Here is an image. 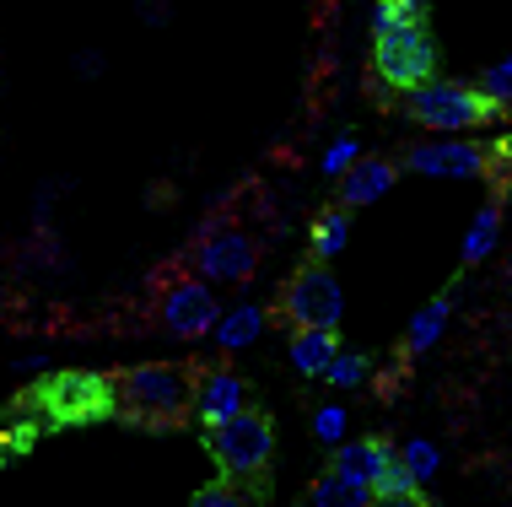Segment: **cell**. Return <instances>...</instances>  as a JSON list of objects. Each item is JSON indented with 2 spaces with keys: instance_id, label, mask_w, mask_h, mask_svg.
I'll return each instance as SVG.
<instances>
[{
  "instance_id": "6da1fadb",
  "label": "cell",
  "mask_w": 512,
  "mask_h": 507,
  "mask_svg": "<svg viewBox=\"0 0 512 507\" xmlns=\"http://www.w3.org/2000/svg\"><path fill=\"white\" fill-rule=\"evenodd\" d=\"M119 383V416L135 427H178L195 400V378L173 362H135L114 378Z\"/></svg>"
},
{
  "instance_id": "7a4b0ae2",
  "label": "cell",
  "mask_w": 512,
  "mask_h": 507,
  "mask_svg": "<svg viewBox=\"0 0 512 507\" xmlns=\"http://www.w3.org/2000/svg\"><path fill=\"white\" fill-rule=\"evenodd\" d=\"M405 114L432 135H464V130H480V125H491V119H502L486 103V92H480L475 81H459V76H432V81H421V87H410Z\"/></svg>"
},
{
  "instance_id": "3957f363",
  "label": "cell",
  "mask_w": 512,
  "mask_h": 507,
  "mask_svg": "<svg viewBox=\"0 0 512 507\" xmlns=\"http://www.w3.org/2000/svg\"><path fill=\"white\" fill-rule=\"evenodd\" d=\"M22 410H44L49 421H103L119 410V383L103 373H49L38 389H27Z\"/></svg>"
},
{
  "instance_id": "277c9868",
  "label": "cell",
  "mask_w": 512,
  "mask_h": 507,
  "mask_svg": "<svg viewBox=\"0 0 512 507\" xmlns=\"http://www.w3.org/2000/svg\"><path fill=\"white\" fill-rule=\"evenodd\" d=\"M205 448H211V459L221 464L227 481H254V475H265L270 459H275V421L265 410L248 405L243 416H232V421H221V427L205 432Z\"/></svg>"
},
{
  "instance_id": "5b68a950",
  "label": "cell",
  "mask_w": 512,
  "mask_h": 507,
  "mask_svg": "<svg viewBox=\"0 0 512 507\" xmlns=\"http://www.w3.org/2000/svg\"><path fill=\"white\" fill-rule=\"evenodd\" d=\"M372 71H378L383 87L410 92L421 81L437 76V38L426 33L421 17L389 27V33H372Z\"/></svg>"
},
{
  "instance_id": "8992f818",
  "label": "cell",
  "mask_w": 512,
  "mask_h": 507,
  "mask_svg": "<svg viewBox=\"0 0 512 507\" xmlns=\"http://www.w3.org/2000/svg\"><path fill=\"white\" fill-rule=\"evenodd\" d=\"M189 276L211 286H248L259 276V243L238 222H211L189 249Z\"/></svg>"
},
{
  "instance_id": "52a82bcc",
  "label": "cell",
  "mask_w": 512,
  "mask_h": 507,
  "mask_svg": "<svg viewBox=\"0 0 512 507\" xmlns=\"http://www.w3.org/2000/svg\"><path fill=\"white\" fill-rule=\"evenodd\" d=\"M281 319L292 330H340L345 319V286L329 265H302L281 292Z\"/></svg>"
},
{
  "instance_id": "ba28073f",
  "label": "cell",
  "mask_w": 512,
  "mask_h": 507,
  "mask_svg": "<svg viewBox=\"0 0 512 507\" xmlns=\"http://www.w3.org/2000/svg\"><path fill=\"white\" fill-rule=\"evenodd\" d=\"M221 286L200 281V276H173L157 297V319L173 340H211L216 319H221Z\"/></svg>"
},
{
  "instance_id": "9c48e42d",
  "label": "cell",
  "mask_w": 512,
  "mask_h": 507,
  "mask_svg": "<svg viewBox=\"0 0 512 507\" xmlns=\"http://www.w3.org/2000/svg\"><path fill=\"white\" fill-rule=\"evenodd\" d=\"M399 168L415 178H448V184H475V178H491V152L469 135H437V141H415L405 146Z\"/></svg>"
},
{
  "instance_id": "30bf717a",
  "label": "cell",
  "mask_w": 512,
  "mask_h": 507,
  "mask_svg": "<svg viewBox=\"0 0 512 507\" xmlns=\"http://www.w3.org/2000/svg\"><path fill=\"white\" fill-rule=\"evenodd\" d=\"M248 410V378L232 373V367H211V373L195 378V400H189V416L200 421L205 432L221 427V421L243 416Z\"/></svg>"
},
{
  "instance_id": "8fae6325",
  "label": "cell",
  "mask_w": 512,
  "mask_h": 507,
  "mask_svg": "<svg viewBox=\"0 0 512 507\" xmlns=\"http://www.w3.org/2000/svg\"><path fill=\"white\" fill-rule=\"evenodd\" d=\"M399 184V162L389 157H367L356 168H345L340 178V205H351V211H367V205H378V200H389V189Z\"/></svg>"
},
{
  "instance_id": "7c38bea8",
  "label": "cell",
  "mask_w": 512,
  "mask_h": 507,
  "mask_svg": "<svg viewBox=\"0 0 512 507\" xmlns=\"http://www.w3.org/2000/svg\"><path fill=\"white\" fill-rule=\"evenodd\" d=\"M265 330H270V313L259 303H227L221 319H216V330H211V340H216L221 356H243V351H254L259 340H265Z\"/></svg>"
},
{
  "instance_id": "4fadbf2b",
  "label": "cell",
  "mask_w": 512,
  "mask_h": 507,
  "mask_svg": "<svg viewBox=\"0 0 512 507\" xmlns=\"http://www.w3.org/2000/svg\"><path fill=\"white\" fill-rule=\"evenodd\" d=\"M329 470H340V475H351V481H378L383 470L394 464V443L389 437H345L340 448H329Z\"/></svg>"
},
{
  "instance_id": "5bb4252c",
  "label": "cell",
  "mask_w": 512,
  "mask_h": 507,
  "mask_svg": "<svg viewBox=\"0 0 512 507\" xmlns=\"http://www.w3.org/2000/svg\"><path fill=\"white\" fill-rule=\"evenodd\" d=\"M351 227H356V211H351V205H329V211H318L313 227H308V254L318 259V265L340 259L345 243H351Z\"/></svg>"
},
{
  "instance_id": "9a60e30c",
  "label": "cell",
  "mask_w": 512,
  "mask_h": 507,
  "mask_svg": "<svg viewBox=\"0 0 512 507\" xmlns=\"http://www.w3.org/2000/svg\"><path fill=\"white\" fill-rule=\"evenodd\" d=\"M335 351H340L335 330H292V340H286V362H292V373H302V378H324V367L335 362Z\"/></svg>"
},
{
  "instance_id": "2e32d148",
  "label": "cell",
  "mask_w": 512,
  "mask_h": 507,
  "mask_svg": "<svg viewBox=\"0 0 512 507\" xmlns=\"http://www.w3.org/2000/svg\"><path fill=\"white\" fill-rule=\"evenodd\" d=\"M448 319H453V292H437L426 308H415L410 324H405V356H426V351H432L437 340L448 335Z\"/></svg>"
},
{
  "instance_id": "e0dca14e",
  "label": "cell",
  "mask_w": 512,
  "mask_h": 507,
  "mask_svg": "<svg viewBox=\"0 0 512 507\" xmlns=\"http://www.w3.org/2000/svg\"><path fill=\"white\" fill-rule=\"evenodd\" d=\"M496 243H502V200H486L475 211V222L464 227V243H459V265H486L496 254Z\"/></svg>"
},
{
  "instance_id": "ac0fdd59",
  "label": "cell",
  "mask_w": 512,
  "mask_h": 507,
  "mask_svg": "<svg viewBox=\"0 0 512 507\" xmlns=\"http://www.w3.org/2000/svg\"><path fill=\"white\" fill-rule=\"evenodd\" d=\"M308 507H372V486L351 481V475H340V470H324L308 486Z\"/></svg>"
},
{
  "instance_id": "d6986e66",
  "label": "cell",
  "mask_w": 512,
  "mask_h": 507,
  "mask_svg": "<svg viewBox=\"0 0 512 507\" xmlns=\"http://www.w3.org/2000/svg\"><path fill=\"white\" fill-rule=\"evenodd\" d=\"M394 454H399V464L410 470V481H415V486L437 481V470H442V448L432 443V437H399Z\"/></svg>"
},
{
  "instance_id": "ffe728a7",
  "label": "cell",
  "mask_w": 512,
  "mask_h": 507,
  "mask_svg": "<svg viewBox=\"0 0 512 507\" xmlns=\"http://www.w3.org/2000/svg\"><path fill=\"white\" fill-rule=\"evenodd\" d=\"M367 378H372V356L367 351H351V346H340L335 362L324 367V383H329V389H345V394L362 389Z\"/></svg>"
},
{
  "instance_id": "44dd1931",
  "label": "cell",
  "mask_w": 512,
  "mask_h": 507,
  "mask_svg": "<svg viewBox=\"0 0 512 507\" xmlns=\"http://www.w3.org/2000/svg\"><path fill=\"white\" fill-rule=\"evenodd\" d=\"M356 162H362V135H351V130H345V135H335V141L324 146V157H318V173H324V178H335V184H340L345 168H356Z\"/></svg>"
},
{
  "instance_id": "7402d4cb",
  "label": "cell",
  "mask_w": 512,
  "mask_h": 507,
  "mask_svg": "<svg viewBox=\"0 0 512 507\" xmlns=\"http://www.w3.org/2000/svg\"><path fill=\"white\" fill-rule=\"evenodd\" d=\"M475 87H480V92H486V103L496 108V114H512V49H507V54H502V60H496V65H491V71H486V76H480V81H475Z\"/></svg>"
},
{
  "instance_id": "603a6c76",
  "label": "cell",
  "mask_w": 512,
  "mask_h": 507,
  "mask_svg": "<svg viewBox=\"0 0 512 507\" xmlns=\"http://www.w3.org/2000/svg\"><path fill=\"white\" fill-rule=\"evenodd\" d=\"M313 437L324 448H340L345 443V405H318L313 410Z\"/></svg>"
},
{
  "instance_id": "cb8c5ba5",
  "label": "cell",
  "mask_w": 512,
  "mask_h": 507,
  "mask_svg": "<svg viewBox=\"0 0 512 507\" xmlns=\"http://www.w3.org/2000/svg\"><path fill=\"white\" fill-rule=\"evenodd\" d=\"M65 189H71V178H49V184L33 195V227H38V232H49V222H54V200H60Z\"/></svg>"
},
{
  "instance_id": "d4e9b609",
  "label": "cell",
  "mask_w": 512,
  "mask_h": 507,
  "mask_svg": "<svg viewBox=\"0 0 512 507\" xmlns=\"http://www.w3.org/2000/svg\"><path fill=\"white\" fill-rule=\"evenodd\" d=\"M410 491H421V486L410 481V470H405V464H399V454H394V464L378 475V481H372V497H410Z\"/></svg>"
},
{
  "instance_id": "484cf974",
  "label": "cell",
  "mask_w": 512,
  "mask_h": 507,
  "mask_svg": "<svg viewBox=\"0 0 512 507\" xmlns=\"http://www.w3.org/2000/svg\"><path fill=\"white\" fill-rule=\"evenodd\" d=\"M189 507H248V497L232 481H216V486L195 491V502H189Z\"/></svg>"
},
{
  "instance_id": "4316f807",
  "label": "cell",
  "mask_w": 512,
  "mask_h": 507,
  "mask_svg": "<svg viewBox=\"0 0 512 507\" xmlns=\"http://www.w3.org/2000/svg\"><path fill=\"white\" fill-rule=\"evenodd\" d=\"M415 11L405 6V0H378L372 6V33H389V27H399V22H410Z\"/></svg>"
},
{
  "instance_id": "83f0119b",
  "label": "cell",
  "mask_w": 512,
  "mask_h": 507,
  "mask_svg": "<svg viewBox=\"0 0 512 507\" xmlns=\"http://www.w3.org/2000/svg\"><path fill=\"white\" fill-rule=\"evenodd\" d=\"M135 22L151 27V33H162V27L173 22V0H135Z\"/></svg>"
},
{
  "instance_id": "f1b7e54d",
  "label": "cell",
  "mask_w": 512,
  "mask_h": 507,
  "mask_svg": "<svg viewBox=\"0 0 512 507\" xmlns=\"http://www.w3.org/2000/svg\"><path fill=\"white\" fill-rule=\"evenodd\" d=\"M103 71H108V54H103V49H76V54H71V76L98 81Z\"/></svg>"
},
{
  "instance_id": "f546056e",
  "label": "cell",
  "mask_w": 512,
  "mask_h": 507,
  "mask_svg": "<svg viewBox=\"0 0 512 507\" xmlns=\"http://www.w3.org/2000/svg\"><path fill=\"white\" fill-rule=\"evenodd\" d=\"M11 373H17V378H49L54 362H49V356H17V362H11Z\"/></svg>"
},
{
  "instance_id": "4dcf8cb0",
  "label": "cell",
  "mask_w": 512,
  "mask_h": 507,
  "mask_svg": "<svg viewBox=\"0 0 512 507\" xmlns=\"http://www.w3.org/2000/svg\"><path fill=\"white\" fill-rule=\"evenodd\" d=\"M372 507H426L421 491H410V497H372Z\"/></svg>"
},
{
  "instance_id": "1f68e13d",
  "label": "cell",
  "mask_w": 512,
  "mask_h": 507,
  "mask_svg": "<svg viewBox=\"0 0 512 507\" xmlns=\"http://www.w3.org/2000/svg\"><path fill=\"white\" fill-rule=\"evenodd\" d=\"M405 6L415 11V17H421V11H426V6H432V0H405Z\"/></svg>"
},
{
  "instance_id": "d6a6232c",
  "label": "cell",
  "mask_w": 512,
  "mask_h": 507,
  "mask_svg": "<svg viewBox=\"0 0 512 507\" xmlns=\"http://www.w3.org/2000/svg\"><path fill=\"white\" fill-rule=\"evenodd\" d=\"M432 507H448V502H432Z\"/></svg>"
}]
</instances>
